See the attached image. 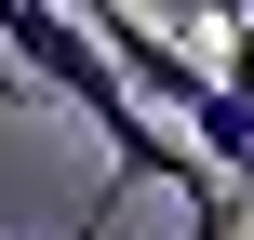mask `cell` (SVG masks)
<instances>
[{
  "label": "cell",
  "instance_id": "6da1fadb",
  "mask_svg": "<svg viewBox=\"0 0 254 240\" xmlns=\"http://www.w3.org/2000/svg\"><path fill=\"white\" fill-rule=\"evenodd\" d=\"M0 53H13L40 94H67V107L107 134V187H161L174 214L214 187V174H201V160H188V147H174V134H161L134 94H121V80H107V53H94V27H80V13H54V0H0Z\"/></svg>",
  "mask_w": 254,
  "mask_h": 240
},
{
  "label": "cell",
  "instance_id": "7a4b0ae2",
  "mask_svg": "<svg viewBox=\"0 0 254 240\" xmlns=\"http://www.w3.org/2000/svg\"><path fill=\"white\" fill-rule=\"evenodd\" d=\"M201 80L228 94V120L254 134V13H228V27H214V67H201Z\"/></svg>",
  "mask_w": 254,
  "mask_h": 240
},
{
  "label": "cell",
  "instance_id": "3957f363",
  "mask_svg": "<svg viewBox=\"0 0 254 240\" xmlns=\"http://www.w3.org/2000/svg\"><path fill=\"white\" fill-rule=\"evenodd\" d=\"M241 227H254V214L228 200V187H201V200H188V240H241Z\"/></svg>",
  "mask_w": 254,
  "mask_h": 240
}]
</instances>
